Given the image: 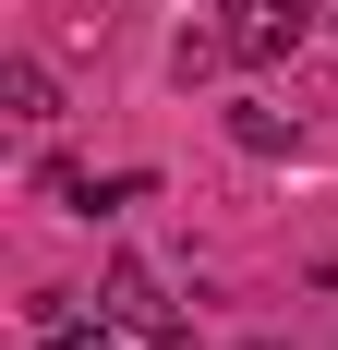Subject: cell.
I'll list each match as a JSON object with an SVG mask.
<instances>
[{
  "label": "cell",
  "mask_w": 338,
  "mask_h": 350,
  "mask_svg": "<svg viewBox=\"0 0 338 350\" xmlns=\"http://www.w3.org/2000/svg\"><path fill=\"white\" fill-rule=\"evenodd\" d=\"M314 0H230V61H290Z\"/></svg>",
  "instance_id": "6da1fadb"
},
{
  "label": "cell",
  "mask_w": 338,
  "mask_h": 350,
  "mask_svg": "<svg viewBox=\"0 0 338 350\" xmlns=\"http://www.w3.org/2000/svg\"><path fill=\"white\" fill-rule=\"evenodd\" d=\"M169 302H157V278L145 266H109V290H97V326H157Z\"/></svg>",
  "instance_id": "3957f363"
},
{
  "label": "cell",
  "mask_w": 338,
  "mask_h": 350,
  "mask_svg": "<svg viewBox=\"0 0 338 350\" xmlns=\"http://www.w3.org/2000/svg\"><path fill=\"white\" fill-rule=\"evenodd\" d=\"M0 109H12L25 133H49V121H61V72L49 61H0Z\"/></svg>",
  "instance_id": "7a4b0ae2"
},
{
  "label": "cell",
  "mask_w": 338,
  "mask_h": 350,
  "mask_svg": "<svg viewBox=\"0 0 338 350\" xmlns=\"http://www.w3.org/2000/svg\"><path fill=\"white\" fill-rule=\"evenodd\" d=\"M230 145H242V157H290L302 133H290V121H278L266 97H242V109H230Z\"/></svg>",
  "instance_id": "277c9868"
},
{
  "label": "cell",
  "mask_w": 338,
  "mask_h": 350,
  "mask_svg": "<svg viewBox=\"0 0 338 350\" xmlns=\"http://www.w3.org/2000/svg\"><path fill=\"white\" fill-rule=\"evenodd\" d=\"M49 350H109V338H85L73 314H49Z\"/></svg>",
  "instance_id": "8992f818"
},
{
  "label": "cell",
  "mask_w": 338,
  "mask_h": 350,
  "mask_svg": "<svg viewBox=\"0 0 338 350\" xmlns=\"http://www.w3.org/2000/svg\"><path fill=\"white\" fill-rule=\"evenodd\" d=\"M133 350H194V338H181V326L157 314V326H133Z\"/></svg>",
  "instance_id": "5b68a950"
}]
</instances>
